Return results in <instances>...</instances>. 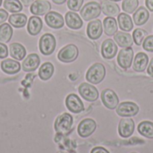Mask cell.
I'll list each match as a JSON object with an SVG mask.
<instances>
[{
  "label": "cell",
  "mask_w": 153,
  "mask_h": 153,
  "mask_svg": "<svg viewBox=\"0 0 153 153\" xmlns=\"http://www.w3.org/2000/svg\"><path fill=\"white\" fill-rule=\"evenodd\" d=\"M74 118L68 113H64L58 116L55 121V130L57 134L62 135L68 134L73 128Z\"/></svg>",
  "instance_id": "6da1fadb"
},
{
  "label": "cell",
  "mask_w": 153,
  "mask_h": 153,
  "mask_svg": "<svg viewBox=\"0 0 153 153\" xmlns=\"http://www.w3.org/2000/svg\"><path fill=\"white\" fill-rule=\"evenodd\" d=\"M106 76V68L100 63H96L92 65L86 73V80L92 83L98 84L101 82Z\"/></svg>",
  "instance_id": "7a4b0ae2"
},
{
  "label": "cell",
  "mask_w": 153,
  "mask_h": 153,
  "mask_svg": "<svg viewBox=\"0 0 153 153\" xmlns=\"http://www.w3.org/2000/svg\"><path fill=\"white\" fill-rule=\"evenodd\" d=\"M101 13V6L98 2H88L80 10V14L84 21H91L100 16Z\"/></svg>",
  "instance_id": "3957f363"
},
{
  "label": "cell",
  "mask_w": 153,
  "mask_h": 153,
  "mask_svg": "<svg viewBox=\"0 0 153 153\" xmlns=\"http://www.w3.org/2000/svg\"><path fill=\"white\" fill-rule=\"evenodd\" d=\"M56 46V38L51 33H45L39 39V48L40 52L45 56L51 55L55 51Z\"/></svg>",
  "instance_id": "277c9868"
},
{
  "label": "cell",
  "mask_w": 153,
  "mask_h": 153,
  "mask_svg": "<svg viewBox=\"0 0 153 153\" xmlns=\"http://www.w3.org/2000/svg\"><path fill=\"white\" fill-rule=\"evenodd\" d=\"M79 55V49L74 44H69L64 47L57 54V58L63 63H71L76 60Z\"/></svg>",
  "instance_id": "5b68a950"
},
{
  "label": "cell",
  "mask_w": 153,
  "mask_h": 153,
  "mask_svg": "<svg viewBox=\"0 0 153 153\" xmlns=\"http://www.w3.org/2000/svg\"><path fill=\"white\" fill-rule=\"evenodd\" d=\"M134 61V50L132 48H123L117 55V64L123 69L131 67Z\"/></svg>",
  "instance_id": "8992f818"
},
{
  "label": "cell",
  "mask_w": 153,
  "mask_h": 153,
  "mask_svg": "<svg viewBox=\"0 0 153 153\" xmlns=\"http://www.w3.org/2000/svg\"><path fill=\"white\" fill-rule=\"evenodd\" d=\"M139 111H140L139 106L131 101L122 102L121 104H119V106H117V114L124 117H134L139 113Z\"/></svg>",
  "instance_id": "52a82bcc"
},
{
  "label": "cell",
  "mask_w": 153,
  "mask_h": 153,
  "mask_svg": "<svg viewBox=\"0 0 153 153\" xmlns=\"http://www.w3.org/2000/svg\"><path fill=\"white\" fill-rule=\"evenodd\" d=\"M80 95L87 101L94 102L99 99V91L98 90L91 84L83 82L78 88Z\"/></svg>",
  "instance_id": "ba28073f"
},
{
  "label": "cell",
  "mask_w": 153,
  "mask_h": 153,
  "mask_svg": "<svg viewBox=\"0 0 153 153\" xmlns=\"http://www.w3.org/2000/svg\"><path fill=\"white\" fill-rule=\"evenodd\" d=\"M65 106L69 111L74 114H79L84 110V106L82 100L74 93H71L66 97Z\"/></svg>",
  "instance_id": "9c48e42d"
},
{
  "label": "cell",
  "mask_w": 153,
  "mask_h": 153,
  "mask_svg": "<svg viewBox=\"0 0 153 153\" xmlns=\"http://www.w3.org/2000/svg\"><path fill=\"white\" fill-rule=\"evenodd\" d=\"M101 100L108 109H115L119 104V99L117 93L110 89H106L101 92Z\"/></svg>",
  "instance_id": "30bf717a"
},
{
  "label": "cell",
  "mask_w": 153,
  "mask_h": 153,
  "mask_svg": "<svg viewBox=\"0 0 153 153\" xmlns=\"http://www.w3.org/2000/svg\"><path fill=\"white\" fill-rule=\"evenodd\" d=\"M97 124L96 122L91 118H86L83 119L78 126V134L82 138H87L91 136L96 130Z\"/></svg>",
  "instance_id": "8fae6325"
},
{
  "label": "cell",
  "mask_w": 153,
  "mask_h": 153,
  "mask_svg": "<svg viewBox=\"0 0 153 153\" xmlns=\"http://www.w3.org/2000/svg\"><path fill=\"white\" fill-rule=\"evenodd\" d=\"M134 132V121L132 118H122L118 125V134L122 138H129Z\"/></svg>",
  "instance_id": "7c38bea8"
},
{
  "label": "cell",
  "mask_w": 153,
  "mask_h": 153,
  "mask_svg": "<svg viewBox=\"0 0 153 153\" xmlns=\"http://www.w3.org/2000/svg\"><path fill=\"white\" fill-rule=\"evenodd\" d=\"M51 4L47 0H35L30 5V13L36 16L46 15L50 12Z\"/></svg>",
  "instance_id": "4fadbf2b"
},
{
  "label": "cell",
  "mask_w": 153,
  "mask_h": 153,
  "mask_svg": "<svg viewBox=\"0 0 153 153\" xmlns=\"http://www.w3.org/2000/svg\"><path fill=\"white\" fill-rule=\"evenodd\" d=\"M45 22L47 25L53 29H60L65 24L64 17L57 12L50 11L45 15Z\"/></svg>",
  "instance_id": "5bb4252c"
},
{
  "label": "cell",
  "mask_w": 153,
  "mask_h": 153,
  "mask_svg": "<svg viewBox=\"0 0 153 153\" xmlns=\"http://www.w3.org/2000/svg\"><path fill=\"white\" fill-rule=\"evenodd\" d=\"M103 32V26L100 20L96 19L91 21L87 25V35L91 39H98L101 37Z\"/></svg>",
  "instance_id": "9a60e30c"
},
{
  "label": "cell",
  "mask_w": 153,
  "mask_h": 153,
  "mask_svg": "<svg viewBox=\"0 0 153 153\" xmlns=\"http://www.w3.org/2000/svg\"><path fill=\"white\" fill-rule=\"evenodd\" d=\"M117 53V45L111 39L103 41L101 46V55L105 59H112Z\"/></svg>",
  "instance_id": "2e32d148"
},
{
  "label": "cell",
  "mask_w": 153,
  "mask_h": 153,
  "mask_svg": "<svg viewBox=\"0 0 153 153\" xmlns=\"http://www.w3.org/2000/svg\"><path fill=\"white\" fill-rule=\"evenodd\" d=\"M39 64H40L39 56L37 54L32 53L28 55V56L25 59H23L22 68L24 72H33L39 67Z\"/></svg>",
  "instance_id": "e0dca14e"
},
{
  "label": "cell",
  "mask_w": 153,
  "mask_h": 153,
  "mask_svg": "<svg viewBox=\"0 0 153 153\" xmlns=\"http://www.w3.org/2000/svg\"><path fill=\"white\" fill-rule=\"evenodd\" d=\"M65 21L66 25L73 30H79L82 27L83 22L79 14H77L75 12L70 11L65 13Z\"/></svg>",
  "instance_id": "ac0fdd59"
},
{
  "label": "cell",
  "mask_w": 153,
  "mask_h": 153,
  "mask_svg": "<svg viewBox=\"0 0 153 153\" xmlns=\"http://www.w3.org/2000/svg\"><path fill=\"white\" fill-rule=\"evenodd\" d=\"M101 12L107 16L114 17L120 13V8L119 5L113 1L110 0H103L101 2Z\"/></svg>",
  "instance_id": "d6986e66"
},
{
  "label": "cell",
  "mask_w": 153,
  "mask_h": 153,
  "mask_svg": "<svg viewBox=\"0 0 153 153\" xmlns=\"http://www.w3.org/2000/svg\"><path fill=\"white\" fill-rule=\"evenodd\" d=\"M114 40L121 48H131L134 42L133 36L125 31H117L114 35Z\"/></svg>",
  "instance_id": "ffe728a7"
},
{
  "label": "cell",
  "mask_w": 153,
  "mask_h": 153,
  "mask_svg": "<svg viewBox=\"0 0 153 153\" xmlns=\"http://www.w3.org/2000/svg\"><path fill=\"white\" fill-rule=\"evenodd\" d=\"M42 28H43V22L39 16L34 15L30 17L27 26V30L29 34H30L31 36H36L41 31Z\"/></svg>",
  "instance_id": "44dd1931"
},
{
  "label": "cell",
  "mask_w": 153,
  "mask_h": 153,
  "mask_svg": "<svg viewBox=\"0 0 153 153\" xmlns=\"http://www.w3.org/2000/svg\"><path fill=\"white\" fill-rule=\"evenodd\" d=\"M148 63H149V56L143 52H139L134 59L133 68L135 72H143L145 71Z\"/></svg>",
  "instance_id": "7402d4cb"
},
{
  "label": "cell",
  "mask_w": 153,
  "mask_h": 153,
  "mask_svg": "<svg viewBox=\"0 0 153 153\" xmlns=\"http://www.w3.org/2000/svg\"><path fill=\"white\" fill-rule=\"evenodd\" d=\"M1 69L5 74H14L21 70V64L13 59H4L1 63Z\"/></svg>",
  "instance_id": "603a6c76"
},
{
  "label": "cell",
  "mask_w": 153,
  "mask_h": 153,
  "mask_svg": "<svg viewBox=\"0 0 153 153\" xmlns=\"http://www.w3.org/2000/svg\"><path fill=\"white\" fill-rule=\"evenodd\" d=\"M150 18V13L144 6H140L136 9V11L134 13V22L137 26H141L145 24Z\"/></svg>",
  "instance_id": "cb8c5ba5"
},
{
  "label": "cell",
  "mask_w": 153,
  "mask_h": 153,
  "mask_svg": "<svg viewBox=\"0 0 153 153\" xmlns=\"http://www.w3.org/2000/svg\"><path fill=\"white\" fill-rule=\"evenodd\" d=\"M117 22L119 28L124 31H131L134 28V22L131 16L126 13H121L117 16Z\"/></svg>",
  "instance_id": "d4e9b609"
},
{
  "label": "cell",
  "mask_w": 153,
  "mask_h": 153,
  "mask_svg": "<svg viewBox=\"0 0 153 153\" xmlns=\"http://www.w3.org/2000/svg\"><path fill=\"white\" fill-rule=\"evenodd\" d=\"M9 52L11 56L16 60H22L26 56L25 48L20 43H12L9 47Z\"/></svg>",
  "instance_id": "484cf974"
},
{
  "label": "cell",
  "mask_w": 153,
  "mask_h": 153,
  "mask_svg": "<svg viewBox=\"0 0 153 153\" xmlns=\"http://www.w3.org/2000/svg\"><path fill=\"white\" fill-rule=\"evenodd\" d=\"M8 21H9V23L14 28H22L26 25L28 19L24 13H16L11 14L8 17Z\"/></svg>",
  "instance_id": "4316f807"
},
{
  "label": "cell",
  "mask_w": 153,
  "mask_h": 153,
  "mask_svg": "<svg viewBox=\"0 0 153 153\" xmlns=\"http://www.w3.org/2000/svg\"><path fill=\"white\" fill-rule=\"evenodd\" d=\"M103 27L108 36H113L117 32V22L114 17H106L103 21Z\"/></svg>",
  "instance_id": "83f0119b"
},
{
  "label": "cell",
  "mask_w": 153,
  "mask_h": 153,
  "mask_svg": "<svg viewBox=\"0 0 153 153\" xmlns=\"http://www.w3.org/2000/svg\"><path fill=\"white\" fill-rule=\"evenodd\" d=\"M54 71H55V68H54L53 64H51L50 62H46L42 64V65L39 67V76L42 81H48L52 77Z\"/></svg>",
  "instance_id": "f1b7e54d"
},
{
  "label": "cell",
  "mask_w": 153,
  "mask_h": 153,
  "mask_svg": "<svg viewBox=\"0 0 153 153\" xmlns=\"http://www.w3.org/2000/svg\"><path fill=\"white\" fill-rule=\"evenodd\" d=\"M13 30L10 23H2L0 25V42L7 43L11 40Z\"/></svg>",
  "instance_id": "f546056e"
},
{
  "label": "cell",
  "mask_w": 153,
  "mask_h": 153,
  "mask_svg": "<svg viewBox=\"0 0 153 153\" xmlns=\"http://www.w3.org/2000/svg\"><path fill=\"white\" fill-rule=\"evenodd\" d=\"M138 132L143 136L153 139V123L151 121H143L138 126Z\"/></svg>",
  "instance_id": "4dcf8cb0"
},
{
  "label": "cell",
  "mask_w": 153,
  "mask_h": 153,
  "mask_svg": "<svg viewBox=\"0 0 153 153\" xmlns=\"http://www.w3.org/2000/svg\"><path fill=\"white\" fill-rule=\"evenodd\" d=\"M4 8L7 12L16 13L22 10V4L20 0H4Z\"/></svg>",
  "instance_id": "1f68e13d"
},
{
  "label": "cell",
  "mask_w": 153,
  "mask_h": 153,
  "mask_svg": "<svg viewBox=\"0 0 153 153\" xmlns=\"http://www.w3.org/2000/svg\"><path fill=\"white\" fill-rule=\"evenodd\" d=\"M139 5L138 0H124L122 3V9L126 13H133L136 11Z\"/></svg>",
  "instance_id": "d6a6232c"
},
{
  "label": "cell",
  "mask_w": 153,
  "mask_h": 153,
  "mask_svg": "<svg viewBox=\"0 0 153 153\" xmlns=\"http://www.w3.org/2000/svg\"><path fill=\"white\" fill-rule=\"evenodd\" d=\"M148 36V32L143 29H135L133 32V39L136 45L140 46L143 43L145 38Z\"/></svg>",
  "instance_id": "836d02e7"
},
{
  "label": "cell",
  "mask_w": 153,
  "mask_h": 153,
  "mask_svg": "<svg viewBox=\"0 0 153 153\" xmlns=\"http://www.w3.org/2000/svg\"><path fill=\"white\" fill-rule=\"evenodd\" d=\"M84 0H68L67 1V6L68 8L73 12L80 11L82 8V5L83 4Z\"/></svg>",
  "instance_id": "e575fe53"
},
{
  "label": "cell",
  "mask_w": 153,
  "mask_h": 153,
  "mask_svg": "<svg viewBox=\"0 0 153 153\" xmlns=\"http://www.w3.org/2000/svg\"><path fill=\"white\" fill-rule=\"evenodd\" d=\"M143 47L144 50L148 52H153V35L147 36L143 43Z\"/></svg>",
  "instance_id": "d590c367"
},
{
  "label": "cell",
  "mask_w": 153,
  "mask_h": 153,
  "mask_svg": "<svg viewBox=\"0 0 153 153\" xmlns=\"http://www.w3.org/2000/svg\"><path fill=\"white\" fill-rule=\"evenodd\" d=\"M8 56V48L5 44L0 42V58L4 59Z\"/></svg>",
  "instance_id": "8d00e7d4"
},
{
  "label": "cell",
  "mask_w": 153,
  "mask_h": 153,
  "mask_svg": "<svg viewBox=\"0 0 153 153\" xmlns=\"http://www.w3.org/2000/svg\"><path fill=\"white\" fill-rule=\"evenodd\" d=\"M9 17L8 12L5 9H0V25L4 23Z\"/></svg>",
  "instance_id": "74e56055"
},
{
  "label": "cell",
  "mask_w": 153,
  "mask_h": 153,
  "mask_svg": "<svg viewBox=\"0 0 153 153\" xmlns=\"http://www.w3.org/2000/svg\"><path fill=\"white\" fill-rule=\"evenodd\" d=\"M91 153H110L108 150H106L103 147H95L92 149V151L91 152Z\"/></svg>",
  "instance_id": "f35d334b"
},
{
  "label": "cell",
  "mask_w": 153,
  "mask_h": 153,
  "mask_svg": "<svg viewBox=\"0 0 153 153\" xmlns=\"http://www.w3.org/2000/svg\"><path fill=\"white\" fill-rule=\"evenodd\" d=\"M147 73H148V74H149L150 76L153 77V57L152 59L151 60L150 65H149V66H148V68H147Z\"/></svg>",
  "instance_id": "ab89813d"
},
{
  "label": "cell",
  "mask_w": 153,
  "mask_h": 153,
  "mask_svg": "<svg viewBox=\"0 0 153 153\" xmlns=\"http://www.w3.org/2000/svg\"><path fill=\"white\" fill-rule=\"evenodd\" d=\"M145 4L151 12H153V0H145Z\"/></svg>",
  "instance_id": "60d3db41"
},
{
  "label": "cell",
  "mask_w": 153,
  "mask_h": 153,
  "mask_svg": "<svg viewBox=\"0 0 153 153\" xmlns=\"http://www.w3.org/2000/svg\"><path fill=\"white\" fill-rule=\"evenodd\" d=\"M21 2H22V4L24 5V6H26V7H28V6H30V5H31V4L34 2V0H20Z\"/></svg>",
  "instance_id": "b9f144b4"
},
{
  "label": "cell",
  "mask_w": 153,
  "mask_h": 153,
  "mask_svg": "<svg viewBox=\"0 0 153 153\" xmlns=\"http://www.w3.org/2000/svg\"><path fill=\"white\" fill-rule=\"evenodd\" d=\"M56 4H63L64 3L66 2V0H52Z\"/></svg>",
  "instance_id": "7bdbcfd3"
},
{
  "label": "cell",
  "mask_w": 153,
  "mask_h": 153,
  "mask_svg": "<svg viewBox=\"0 0 153 153\" xmlns=\"http://www.w3.org/2000/svg\"><path fill=\"white\" fill-rule=\"evenodd\" d=\"M56 153H67V152H63V151H59V152H57Z\"/></svg>",
  "instance_id": "ee69618b"
},
{
  "label": "cell",
  "mask_w": 153,
  "mask_h": 153,
  "mask_svg": "<svg viewBox=\"0 0 153 153\" xmlns=\"http://www.w3.org/2000/svg\"><path fill=\"white\" fill-rule=\"evenodd\" d=\"M110 1H113V2H118V1H121V0H110Z\"/></svg>",
  "instance_id": "f6af8a7d"
},
{
  "label": "cell",
  "mask_w": 153,
  "mask_h": 153,
  "mask_svg": "<svg viewBox=\"0 0 153 153\" xmlns=\"http://www.w3.org/2000/svg\"><path fill=\"white\" fill-rule=\"evenodd\" d=\"M2 2H3V0H0V6H1V4H2Z\"/></svg>",
  "instance_id": "bcb514c9"
},
{
  "label": "cell",
  "mask_w": 153,
  "mask_h": 153,
  "mask_svg": "<svg viewBox=\"0 0 153 153\" xmlns=\"http://www.w3.org/2000/svg\"><path fill=\"white\" fill-rule=\"evenodd\" d=\"M132 153H136V152H132Z\"/></svg>",
  "instance_id": "7dc6e473"
}]
</instances>
